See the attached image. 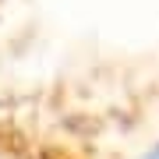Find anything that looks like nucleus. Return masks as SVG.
I'll return each mask as SVG.
<instances>
[{"mask_svg": "<svg viewBox=\"0 0 159 159\" xmlns=\"http://www.w3.org/2000/svg\"><path fill=\"white\" fill-rule=\"evenodd\" d=\"M0 159H159V92L89 81L0 92Z\"/></svg>", "mask_w": 159, "mask_h": 159, "instance_id": "1", "label": "nucleus"}]
</instances>
